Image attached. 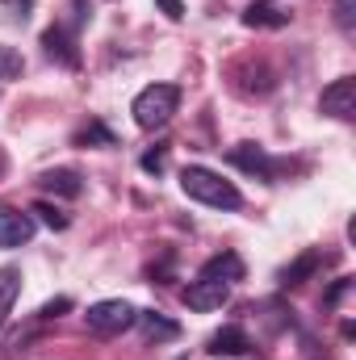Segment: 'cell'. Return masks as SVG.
I'll list each match as a JSON object with an SVG mask.
<instances>
[{"label": "cell", "mask_w": 356, "mask_h": 360, "mask_svg": "<svg viewBox=\"0 0 356 360\" xmlns=\"http://www.w3.org/2000/svg\"><path fill=\"white\" fill-rule=\"evenodd\" d=\"M180 188H184V197H193L201 205H214V210H239L243 205V197L231 180H222L218 172H210L201 164H189L180 172Z\"/></svg>", "instance_id": "cell-1"}, {"label": "cell", "mask_w": 356, "mask_h": 360, "mask_svg": "<svg viewBox=\"0 0 356 360\" xmlns=\"http://www.w3.org/2000/svg\"><path fill=\"white\" fill-rule=\"evenodd\" d=\"M177 109H180V89L177 84H147V89L134 96V105H130V113H134V122H139L143 130L168 126Z\"/></svg>", "instance_id": "cell-2"}, {"label": "cell", "mask_w": 356, "mask_h": 360, "mask_svg": "<svg viewBox=\"0 0 356 360\" xmlns=\"http://www.w3.org/2000/svg\"><path fill=\"white\" fill-rule=\"evenodd\" d=\"M134 306L130 302H122V297H105V302H96L89 306V314H84V323H89L92 335H122V331H130L134 327Z\"/></svg>", "instance_id": "cell-3"}, {"label": "cell", "mask_w": 356, "mask_h": 360, "mask_svg": "<svg viewBox=\"0 0 356 360\" xmlns=\"http://www.w3.org/2000/svg\"><path fill=\"white\" fill-rule=\"evenodd\" d=\"M180 297H184L189 310H201V314H205V310H222V306L231 302V285H227V281H205V276H197L193 285H184Z\"/></svg>", "instance_id": "cell-4"}, {"label": "cell", "mask_w": 356, "mask_h": 360, "mask_svg": "<svg viewBox=\"0 0 356 360\" xmlns=\"http://www.w3.org/2000/svg\"><path fill=\"white\" fill-rule=\"evenodd\" d=\"M319 109L327 113V117H340V122H348L356 113V80L352 76H340V80H331L323 96H319Z\"/></svg>", "instance_id": "cell-5"}, {"label": "cell", "mask_w": 356, "mask_h": 360, "mask_svg": "<svg viewBox=\"0 0 356 360\" xmlns=\"http://www.w3.org/2000/svg\"><path fill=\"white\" fill-rule=\"evenodd\" d=\"M227 160H231L239 172L260 176V180H268L272 172H276V164L268 160V151H265V147H256V143H239V147H231V151H227Z\"/></svg>", "instance_id": "cell-6"}, {"label": "cell", "mask_w": 356, "mask_h": 360, "mask_svg": "<svg viewBox=\"0 0 356 360\" xmlns=\"http://www.w3.org/2000/svg\"><path fill=\"white\" fill-rule=\"evenodd\" d=\"M30 239H34V218L13 205H0V248H21Z\"/></svg>", "instance_id": "cell-7"}, {"label": "cell", "mask_w": 356, "mask_h": 360, "mask_svg": "<svg viewBox=\"0 0 356 360\" xmlns=\"http://www.w3.org/2000/svg\"><path fill=\"white\" fill-rule=\"evenodd\" d=\"M243 25L248 30H285L289 25V8H281L276 0H252L243 8Z\"/></svg>", "instance_id": "cell-8"}, {"label": "cell", "mask_w": 356, "mask_h": 360, "mask_svg": "<svg viewBox=\"0 0 356 360\" xmlns=\"http://www.w3.org/2000/svg\"><path fill=\"white\" fill-rule=\"evenodd\" d=\"M42 51H46V59H55V63H63V68H80V51H76L72 34H68L63 25L42 30Z\"/></svg>", "instance_id": "cell-9"}, {"label": "cell", "mask_w": 356, "mask_h": 360, "mask_svg": "<svg viewBox=\"0 0 356 360\" xmlns=\"http://www.w3.org/2000/svg\"><path fill=\"white\" fill-rule=\"evenodd\" d=\"M134 323L143 327V340H147V344H164V340H177L180 335V327L172 319H164L160 310H139Z\"/></svg>", "instance_id": "cell-10"}, {"label": "cell", "mask_w": 356, "mask_h": 360, "mask_svg": "<svg viewBox=\"0 0 356 360\" xmlns=\"http://www.w3.org/2000/svg\"><path fill=\"white\" fill-rule=\"evenodd\" d=\"M323 264H327V256H323L319 248H310V252H302V256H298L289 269L281 272V285H285V289H293V285H306V281L323 269Z\"/></svg>", "instance_id": "cell-11"}, {"label": "cell", "mask_w": 356, "mask_h": 360, "mask_svg": "<svg viewBox=\"0 0 356 360\" xmlns=\"http://www.w3.org/2000/svg\"><path fill=\"white\" fill-rule=\"evenodd\" d=\"M46 193H55V197H80L84 193V176L76 172V168H51V172H42L38 180Z\"/></svg>", "instance_id": "cell-12"}, {"label": "cell", "mask_w": 356, "mask_h": 360, "mask_svg": "<svg viewBox=\"0 0 356 360\" xmlns=\"http://www.w3.org/2000/svg\"><path fill=\"white\" fill-rule=\"evenodd\" d=\"M248 348H252V340H248L243 327H222V331L210 335V352L214 356H243Z\"/></svg>", "instance_id": "cell-13"}, {"label": "cell", "mask_w": 356, "mask_h": 360, "mask_svg": "<svg viewBox=\"0 0 356 360\" xmlns=\"http://www.w3.org/2000/svg\"><path fill=\"white\" fill-rule=\"evenodd\" d=\"M201 276L205 281H243V260L235 256V252H222V256H214V260H205L201 264Z\"/></svg>", "instance_id": "cell-14"}, {"label": "cell", "mask_w": 356, "mask_h": 360, "mask_svg": "<svg viewBox=\"0 0 356 360\" xmlns=\"http://www.w3.org/2000/svg\"><path fill=\"white\" fill-rule=\"evenodd\" d=\"M17 293H21V269L4 264V269H0V327H4V319L13 314V302H17Z\"/></svg>", "instance_id": "cell-15"}, {"label": "cell", "mask_w": 356, "mask_h": 360, "mask_svg": "<svg viewBox=\"0 0 356 360\" xmlns=\"http://www.w3.org/2000/svg\"><path fill=\"white\" fill-rule=\"evenodd\" d=\"M76 147H117V139H113V130H105L101 122H89V126L76 130Z\"/></svg>", "instance_id": "cell-16"}, {"label": "cell", "mask_w": 356, "mask_h": 360, "mask_svg": "<svg viewBox=\"0 0 356 360\" xmlns=\"http://www.w3.org/2000/svg\"><path fill=\"white\" fill-rule=\"evenodd\" d=\"M30 214H38L51 231H68V222H72V218H68L59 205H51V201H34V205H30Z\"/></svg>", "instance_id": "cell-17"}, {"label": "cell", "mask_w": 356, "mask_h": 360, "mask_svg": "<svg viewBox=\"0 0 356 360\" xmlns=\"http://www.w3.org/2000/svg\"><path fill=\"white\" fill-rule=\"evenodd\" d=\"M21 68H25V59H21L13 46H0V80H17Z\"/></svg>", "instance_id": "cell-18"}, {"label": "cell", "mask_w": 356, "mask_h": 360, "mask_svg": "<svg viewBox=\"0 0 356 360\" xmlns=\"http://www.w3.org/2000/svg\"><path fill=\"white\" fill-rule=\"evenodd\" d=\"M336 25L356 30V0H336Z\"/></svg>", "instance_id": "cell-19"}, {"label": "cell", "mask_w": 356, "mask_h": 360, "mask_svg": "<svg viewBox=\"0 0 356 360\" xmlns=\"http://www.w3.org/2000/svg\"><path fill=\"white\" fill-rule=\"evenodd\" d=\"M72 310V297H55V302H46L42 310H38V323H51V319H59V314H68Z\"/></svg>", "instance_id": "cell-20"}, {"label": "cell", "mask_w": 356, "mask_h": 360, "mask_svg": "<svg viewBox=\"0 0 356 360\" xmlns=\"http://www.w3.org/2000/svg\"><path fill=\"white\" fill-rule=\"evenodd\" d=\"M168 168V147H160V151H147L143 155V172H164Z\"/></svg>", "instance_id": "cell-21"}, {"label": "cell", "mask_w": 356, "mask_h": 360, "mask_svg": "<svg viewBox=\"0 0 356 360\" xmlns=\"http://www.w3.org/2000/svg\"><path fill=\"white\" fill-rule=\"evenodd\" d=\"M160 4V13L168 17V21H180L184 17V0H155Z\"/></svg>", "instance_id": "cell-22"}, {"label": "cell", "mask_w": 356, "mask_h": 360, "mask_svg": "<svg viewBox=\"0 0 356 360\" xmlns=\"http://www.w3.org/2000/svg\"><path fill=\"white\" fill-rule=\"evenodd\" d=\"M348 289H352V276H344V281H336V285L327 289V306H336V302H340V297H344Z\"/></svg>", "instance_id": "cell-23"}, {"label": "cell", "mask_w": 356, "mask_h": 360, "mask_svg": "<svg viewBox=\"0 0 356 360\" xmlns=\"http://www.w3.org/2000/svg\"><path fill=\"white\" fill-rule=\"evenodd\" d=\"M0 172H4V164H0Z\"/></svg>", "instance_id": "cell-24"}]
</instances>
